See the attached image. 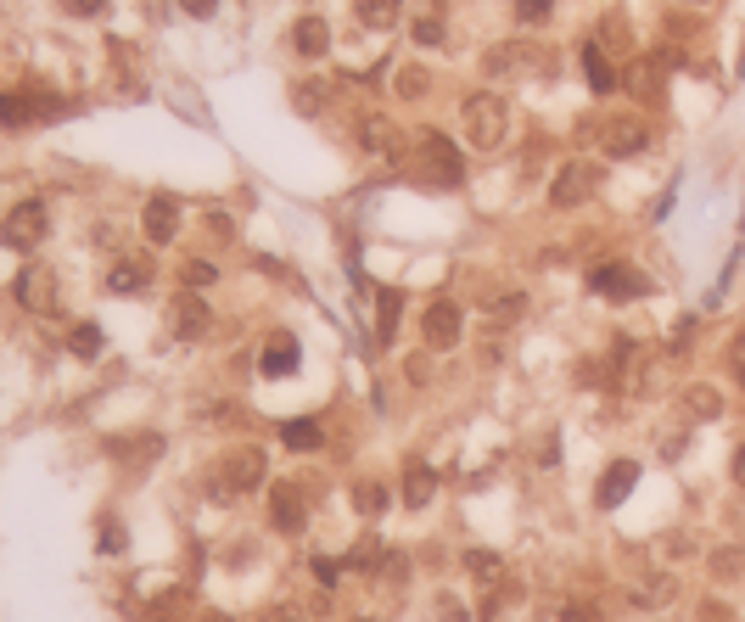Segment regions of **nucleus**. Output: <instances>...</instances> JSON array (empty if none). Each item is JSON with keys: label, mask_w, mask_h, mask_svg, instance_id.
Wrapping results in <instances>:
<instances>
[{"label": "nucleus", "mask_w": 745, "mask_h": 622, "mask_svg": "<svg viewBox=\"0 0 745 622\" xmlns=\"http://www.w3.org/2000/svg\"><path fill=\"white\" fill-rule=\"evenodd\" d=\"M460 129H465V141L477 146V152H499V146H505V135H510V107H505V96H493V90L465 96Z\"/></svg>", "instance_id": "obj_1"}, {"label": "nucleus", "mask_w": 745, "mask_h": 622, "mask_svg": "<svg viewBox=\"0 0 745 622\" xmlns=\"http://www.w3.org/2000/svg\"><path fill=\"white\" fill-rule=\"evenodd\" d=\"M264 477H269V460L258 443H236L213 466V488H225V494H253V488H264Z\"/></svg>", "instance_id": "obj_2"}, {"label": "nucleus", "mask_w": 745, "mask_h": 622, "mask_svg": "<svg viewBox=\"0 0 745 622\" xmlns=\"http://www.w3.org/2000/svg\"><path fill=\"white\" fill-rule=\"evenodd\" d=\"M45 230H51V213H45L40 197L17 202L12 213H6V225H0V247H12V253H34L45 241Z\"/></svg>", "instance_id": "obj_3"}, {"label": "nucleus", "mask_w": 745, "mask_h": 622, "mask_svg": "<svg viewBox=\"0 0 745 622\" xmlns=\"http://www.w3.org/2000/svg\"><path fill=\"white\" fill-rule=\"evenodd\" d=\"M415 152H421V174L432 185H465V163H460V152H454V141H443L437 129H421L415 135Z\"/></svg>", "instance_id": "obj_4"}, {"label": "nucleus", "mask_w": 745, "mask_h": 622, "mask_svg": "<svg viewBox=\"0 0 745 622\" xmlns=\"http://www.w3.org/2000/svg\"><path fill=\"white\" fill-rule=\"evenodd\" d=\"M600 191V163H561L555 180H549V202L555 208H577Z\"/></svg>", "instance_id": "obj_5"}, {"label": "nucleus", "mask_w": 745, "mask_h": 622, "mask_svg": "<svg viewBox=\"0 0 745 622\" xmlns=\"http://www.w3.org/2000/svg\"><path fill=\"white\" fill-rule=\"evenodd\" d=\"M667 68H673V57L667 51H656V57H633L628 73H622V85H628L633 101H661V85H667Z\"/></svg>", "instance_id": "obj_6"}, {"label": "nucleus", "mask_w": 745, "mask_h": 622, "mask_svg": "<svg viewBox=\"0 0 745 622\" xmlns=\"http://www.w3.org/2000/svg\"><path fill=\"white\" fill-rule=\"evenodd\" d=\"M269 522L281 527V533H303V522H309V488L303 482H275L269 488Z\"/></svg>", "instance_id": "obj_7"}, {"label": "nucleus", "mask_w": 745, "mask_h": 622, "mask_svg": "<svg viewBox=\"0 0 745 622\" xmlns=\"http://www.w3.org/2000/svg\"><path fill=\"white\" fill-rule=\"evenodd\" d=\"M460 326H465V320H460V303H449V297H437L432 309H426V320H421V331H426V348H432V354H437V348L449 354L454 342H460Z\"/></svg>", "instance_id": "obj_8"}, {"label": "nucleus", "mask_w": 745, "mask_h": 622, "mask_svg": "<svg viewBox=\"0 0 745 622\" xmlns=\"http://www.w3.org/2000/svg\"><path fill=\"white\" fill-rule=\"evenodd\" d=\"M600 141H605V157H633L650 146V124L645 118H611V124H600Z\"/></svg>", "instance_id": "obj_9"}, {"label": "nucleus", "mask_w": 745, "mask_h": 622, "mask_svg": "<svg viewBox=\"0 0 745 622\" xmlns=\"http://www.w3.org/2000/svg\"><path fill=\"white\" fill-rule=\"evenodd\" d=\"M141 230H146L152 247H169L174 230H180V202H174L169 191H157V197L146 202V213H141Z\"/></svg>", "instance_id": "obj_10"}, {"label": "nucleus", "mask_w": 745, "mask_h": 622, "mask_svg": "<svg viewBox=\"0 0 745 622\" xmlns=\"http://www.w3.org/2000/svg\"><path fill=\"white\" fill-rule=\"evenodd\" d=\"M208 326H213V314H208V303H202L197 292H180L169 303V331H174V337L191 342V337H202Z\"/></svg>", "instance_id": "obj_11"}, {"label": "nucleus", "mask_w": 745, "mask_h": 622, "mask_svg": "<svg viewBox=\"0 0 745 622\" xmlns=\"http://www.w3.org/2000/svg\"><path fill=\"white\" fill-rule=\"evenodd\" d=\"M589 286H594V292H605V297H645L650 292V281L639 275V269H628V264H600L589 275Z\"/></svg>", "instance_id": "obj_12"}, {"label": "nucleus", "mask_w": 745, "mask_h": 622, "mask_svg": "<svg viewBox=\"0 0 745 622\" xmlns=\"http://www.w3.org/2000/svg\"><path fill=\"white\" fill-rule=\"evenodd\" d=\"M633 482H639V460H611V466H605V477H600V494H594V505H600V510L622 505V499L633 494Z\"/></svg>", "instance_id": "obj_13"}, {"label": "nucleus", "mask_w": 745, "mask_h": 622, "mask_svg": "<svg viewBox=\"0 0 745 622\" xmlns=\"http://www.w3.org/2000/svg\"><path fill=\"white\" fill-rule=\"evenodd\" d=\"M258 370H264V376H292V370H297V337H292V331L264 337V348H258Z\"/></svg>", "instance_id": "obj_14"}, {"label": "nucleus", "mask_w": 745, "mask_h": 622, "mask_svg": "<svg viewBox=\"0 0 745 622\" xmlns=\"http://www.w3.org/2000/svg\"><path fill=\"white\" fill-rule=\"evenodd\" d=\"M673 594H678V583L667 578V572H650V578L628 583V606H639V611H661V606H673Z\"/></svg>", "instance_id": "obj_15"}, {"label": "nucleus", "mask_w": 745, "mask_h": 622, "mask_svg": "<svg viewBox=\"0 0 745 622\" xmlns=\"http://www.w3.org/2000/svg\"><path fill=\"white\" fill-rule=\"evenodd\" d=\"M17 303H23V309H51V303H57V286H51V275H45L40 264H23V275H17Z\"/></svg>", "instance_id": "obj_16"}, {"label": "nucleus", "mask_w": 745, "mask_h": 622, "mask_svg": "<svg viewBox=\"0 0 745 622\" xmlns=\"http://www.w3.org/2000/svg\"><path fill=\"white\" fill-rule=\"evenodd\" d=\"M583 73H589V90H594V96H611V90L622 85V73L611 68V62H605V51H600L594 40L583 45Z\"/></svg>", "instance_id": "obj_17"}, {"label": "nucleus", "mask_w": 745, "mask_h": 622, "mask_svg": "<svg viewBox=\"0 0 745 622\" xmlns=\"http://www.w3.org/2000/svg\"><path fill=\"white\" fill-rule=\"evenodd\" d=\"M292 45H297V57H325L331 51V29H325V17H303L292 29Z\"/></svg>", "instance_id": "obj_18"}, {"label": "nucleus", "mask_w": 745, "mask_h": 622, "mask_svg": "<svg viewBox=\"0 0 745 622\" xmlns=\"http://www.w3.org/2000/svg\"><path fill=\"white\" fill-rule=\"evenodd\" d=\"M152 281V258H118L113 264V275H107V286H113V292H141V286Z\"/></svg>", "instance_id": "obj_19"}, {"label": "nucleus", "mask_w": 745, "mask_h": 622, "mask_svg": "<svg viewBox=\"0 0 745 622\" xmlns=\"http://www.w3.org/2000/svg\"><path fill=\"white\" fill-rule=\"evenodd\" d=\"M684 415H689V421H717V415H723V393L706 387V382H695L684 393Z\"/></svg>", "instance_id": "obj_20"}, {"label": "nucleus", "mask_w": 745, "mask_h": 622, "mask_svg": "<svg viewBox=\"0 0 745 622\" xmlns=\"http://www.w3.org/2000/svg\"><path fill=\"white\" fill-rule=\"evenodd\" d=\"M281 443H286V449H297V454H314V449H325V426L320 421H286Z\"/></svg>", "instance_id": "obj_21"}, {"label": "nucleus", "mask_w": 745, "mask_h": 622, "mask_svg": "<svg viewBox=\"0 0 745 622\" xmlns=\"http://www.w3.org/2000/svg\"><path fill=\"white\" fill-rule=\"evenodd\" d=\"M432 494H437V471H432V466H409V471H404V505L421 510Z\"/></svg>", "instance_id": "obj_22"}, {"label": "nucleus", "mask_w": 745, "mask_h": 622, "mask_svg": "<svg viewBox=\"0 0 745 622\" xmlns=\"http://www.w3.org/2000/svg\"><path fill=\"white\" fill-rule=\"evenodd\" d=\"M353 17L365 29H393L398 23V0H353Z\"/></svg>", "instance_id": "obj_23"}, {"label": "nucleus", "mask_w": 745, "mask_h": 622, "mask_svg": "<svg viewBox=\"0 0 745 622\" xmlns=\"http://www.w3.org/2000/svg\"><path fill=\"white\" fill-rule=\"evenodd\" d=\"M376 309H381L376 342H381V348H393V337H398V309H404V297H398V292H376Z\"/></svg>", "instance_id": "obj_24"}, {"label": "nucleus", "mask_w": 745, "mask_h": 622, "mask_svg": "<svg viewBox=\"0 0 745 622\" xmlns=\"http://www.w3.org/2000/svg\"><path fill=\"white\" fill-rule=\"evenodd\" d=\"M521 309H527V297H521V292H505V297H493L482 314H488V326H516Z\"/></svg>", "instance_id": "obj_25"}, {"label": "nucleus", "mask_w": 745, "mask_h": 622, "mask_svg": "<svg viewBox=\"0 0 745 622\" xmlns=\"http://www.w3.org/2000/svg\"><path fill=\"white\" fill-rule=\"evenodd\" d=\"M712 578H745V550L740 544H717L712 550Z\"/></svg>", "instance_id": "obj_26"}, {"label": "nucleus", "mask_w": 745, "mask_h": 622, "mask_svg": "<svg viewBox=\"0 0 745 622\" xmlns=\"http://www.w3.org/2000/svg\"><path fill=\"white\" fill-rule=\"evenodd\" d=\"M393 90H398L404 101H421L426 90H432V73H426V68H398V73H393Z\"/></svg>", "instance_id": "obj_27"}, {"label": "nucleus", "mask_w": 745, "mask_h": 622, "mask_svg": "<svg viewBox=\"0 0 745 622\" xmlns=\"http://www.w3.org/2000/svg\"><path fill=\"white\" fill-rule=\"evenodd\" d=\"M353 510L359 516H381L387 510V488L381 482H353Z\"/></svg>", "instance_id": "obj_28"}, {"label": "nucleus", "mask_w": 745, "mask_h": 622, "mask_svg": "<svg viewBox=\"0 0 745 622\" xmlns=\"http://www.w3.org/2000/svg\"><path fill=\"white\" fill-rule=\"evenodd\" d=\"M359 141H365L370 152H398L393 124H387V118H365V124H359Z\"/></svg>", "instance_id": "obj_29"}, {"label": "nucleus", "mask_w": 745, "mask_h": 622, "mask_svg": "<svg viewBox=\"0 0 745 622\" xmlns=\"http://www.w3.org/2000/svg\"><path fill=\"white\" fill-rule=\"evenodd\" d=\"M34 113H40V101H29V96H0V124L23 129Z\"/></svg>", "instance_id": "obj_30"}, {"label": "nucleus", "mask_w": 745, "mask_h": 622, "mask_svg": "<svg viewBox=\"0 0 745 622\" xmlns=\"http://www.w3.org/2000/svg\"><path fill=\"white\" fill-rule=\"evenodd\" d=\"M465 572H477L482 583H499V572H505V561L493 550H465Z\"/></svg>", "instance_id": "obj_31"}, {"label": "nucleus", "mask_w": 745, "mask_h": 622, "mask_svg": "<svg viewBox=\"0 0 745 622\" xmlns=\"http://www.w3.org/2000/svg\"><path fill=\"white\" fill-rule=\"evenodd\" d=\"M292 107L297 113H320L325 107V79H303V85L292 90Z\"/></svg>", "instance_id": "obj_32"}, {"label": "nucleus", "mask_w": 745, "mask_h": 622, "mask_svg": "<svg viewBox=\"0 0 745 622\" xmlns=\"http://www.w3.org/2000/svg\"><path fill=\"white\" fill-rule=\"evenodd\" d=\"M152 622H180L185 617V594L180 589H169V594H157L152 600V611H146Z\"/></svg>", "instance_id": "obj_33"}, {"label": "nucleus", "mask_w": 745, "mask_h": 622, "mask_svg": "<svg viewBox=\"0 0 745 622\" xmlns=\"http://www.w3.org/2000/svg\"><path fill=\"white\" fill-rule=\"evenodd\" d=\"M628 40H633L628 17H605V23H600V40H594V45H600V51H605V45H617V51H628Z\"/></svg>", "instance_id": "obj_34"}, {"label": "nucleus", "mask_w": 745, "mask_h": 622, "mask_svg": "<svg viewBox=\"0 0 745 622\" xmlns=\"http://www.w3.org/2000/svg\"><path fill=\"white\" fill-rule=\"evenodd\" d=\"M68 348H73L79 359H96V354H101V331H96V326H79V331L68 337Z\"/></svg>", "instance_id": "obj_35"}, {"label": "nucleus", "mask_w": 745, "mask_h": 622, "mask_svg": "<svg viewBox=\"0 0 745 622\" xmlns=\"http://www.w3.org/2000/svg\"><path fill=\"white\" fill-rule=\"evenodd\" d=\"M213 275H219V264H208V258H191V264H185V286H191V292H197V286H208Z\"/></svg>", "instance_id": "obj_36"}, {"label": "nucleus", "mask_w": 745, "mask_h": 622, "mask_svg": "<svg viewBox=\"0 0 745 622\" xmlns=\"http://www.w3.org/2000/svg\"><path fill=\"white\" fill-rule=\"evenodd\" d=\"M561 622H600V606H589V600H566Z\"/></svg>", "instance_id": "obj_37"}, {"label": "nucleus", "mask_w": 745, "mask_h": 622, "mask_svg": "<svg viewBox=\"0 0 745 622\" xmlns=\"http://www.w3.org/2000/svg\"><path fill=\"white\" fill-rule=\"evenodd\" d=\"M437 622H471V617H465V606L454 594H437Z\"/></svg>", "instance_id": "obj_38"}, {"label": "nucleus", "mask_w": 745, "mask_h": 622, "mask_svg": "<svg viewBox=\"0 0 745 622\" xmlns=\"http://www.w3.org/2000/svg\"><path fill=\"white\" fill-rule=\"evenodd\" d=\"M415 45H443V23H437V17H421V23H415Z\"/></svg>", "instance_id": "obj_39"}, {"label": "nucleus", "mask_w": 745, "mask_h": 622, "mask_svg": "<svg viewBox=\"0 0 745 622\" xmlns=\"http://www.w3.org/2000/svg\"><path fill=\"white\" fill-rule=\"evenodd\" d=\"M516 17H521V23H544V17H549V0H516Z\"/></svg>", "instance_id": "obj_40"}, {"label": "nucleus", "mask_w": 745, "mask_h": 622, "mask_svg": "<svg viewBox=\"0 0 745 622\" xmlns=\"http://www.w3.org/2000/svg\"><path fill=\"white\" fill-rule=\"evenodd\" d=\"M62 6H68L73 17H101L107 6H113V0H62Z\"/></svg>", "instance_id": "obj_41"}, {"label": "nucleus", "mask_w": 745, "mask_h": 622, "mask_svg": "<svg viewBox=\"0 0 745 622\" xmlns=\"http://www.w3.org/2000/svg\"><path fill=\"white\" fill-rule=\"evenodd\" d=\"M258 622H303V611H297V606H269Z\"/></svg>", "instance_id": "obj_42"}, {"label": "nucleus", "mask_w": 745, "mask_h": 622, "mask_svg": "<svg viewBox=\"0 0 745 622\" xmlns=\"http://www.w3.org/2000/svg\"><path fill=\"white\" fill-rule=\"evenodd\" d=\"M180 6H185L191 17H213V12H219V0H180Z\"/></svg>", "instance_id": "obj_43"}, {"label": "nucleus", "mask_w": 745, "mask_h": 622, "mask_svg": "<svg viewBox=\"0 0 745 622\" xmlns=\"http://www.w3.org/2000/svg\"><path fill=\"white\" fill-rule=\"evenodd\" d=\"M314 572H320V583H325V589H331V583H337V572H342V566H337V561H314Z\"/></svg>", "instance_id": "obj_44"}, {"label": "nucleus", "mask_w": 745, "mask_h": 622, "mask_svg": "<svg viewBox=\"0 0 745 622\" xmlns=\"http://www.w3.org/2000/svg\"><path fill=\"white\" fill-rule=\"evenodd\" d=\"M734 482H740V488H745V443H740V449H734Z\"/></svg>", "instance_id": "obj_45"}, {"label": "nucleus", "mask_w": 745, "mask_h": 622, "mask_svg": "<svg viewBox=\"0 0 745 622\" xmlns=\"http://www.w3.org/2000/svg\"><path fill=\"white\" fill-rule=\"evenodd\" d=\"M740 522H745V499H740Z\"/></svg>", "instance_id": "obj_46"}, {"label": "nucleus", "mask_w": 745, "mask_h": 622, "mask_svg": "<svg viewBox=\"0 0 745 622\" xmlns=\"http://www.w3.org/2000/svg\"><path fill=\"white\" fill-rule=\"evenodd\" d=\"M740 382H745V359H740Z\"/></svg>", "instance_id": "obj_47"}, {"label": "nucleus", "mask_w": 745, "mask_h": 622, "mask_svg": "<svg viewBox=\"0 0 745 622\" xmlns=\"http://www.w3.org/2000/svg\"><path fill=\"white\" fill-rule=\"evenodd\" d=\"M353 622H376V617H353Z\"/></svg>", "instance_id": "obj_48"}, {"label": "nucleus", "mask_w": 745, "mask_h": 622, "mask_svg": "<svg viewBox=\"0 0 745 622\" xmlns=\"http://www.w3.org/2000/svg\"><path fill=\"white\" fill-rule=\"evenodd\" d=\"M213 622H230V617H213Z\"/></svg>", "instance_id": "obj_49"}, {"label": "nucleus", "mask_w": 745, "mask_h": 622, "mask_svg": "<svg viewBox=\"0 0 745 622\" xmlns=\"http://www.w3.org/2000/svg\"><path fill=\"white\" fill-rule=\"evenodd\" d=\"M740 68H745V57H740Z\"/></svg>", "instance_id": "obj_50"}, {"label": "nucleus", "mask_w": 745, "mask_h": 622, "mask_svg": "<svg viewBox=\"0 0 745 622\" xmlns=\"http://www.w3.org/2000/svg\"><path fill=\"white\" fill-rule=\"evenodd\" d=\"M701 6H706V0H701Z\"/></svg>", "instance_id": "obj_51"}]
</instances>
